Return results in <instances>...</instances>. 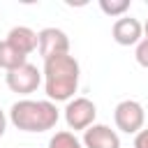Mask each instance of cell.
Here are the masks:
<instances>
[{
	"label": "cell",
	"instance_id": "cell-3",
	"mask_svg": "<svg viewBox=\"0 0 148 148\" xmlns=\"http://www.w3.org/2000/svg\"><path fill=\"white\" fill-rule=\"evenodd\" d=\"M113 120H116V127L120 132L139 134L143 130V123H146V111L136 99H123L113 109Z\"/></svg>",
	"mask_w": 148,
	"mask_h": 148
},
{
	"label": "cell",
	"instance_id": "cell-1",
	"mask_svg": "<svg viewBox=\"0 0 148 148\" xmlns=\"http://www.w3.org/2000/svg\"><path fill=\"white\" fill-rule=\"evenodd\" d=\"M44 90L51 102H69L79 88L81 67L74 56H56L44 60Z\"/></svg>",
	"mask_w": 148,
	"mask_h": 148
},
{
	"label": "cell",
	"instance_id": "cell-14",
	"mask_svg": "<svg viewBox=\"0 0 148 148\" xmlns=\"http://www.w3.org/2000/svg\"><path fill=\"white\" fill-rule=\"evenodd\" d=\"M134 148H148V130H141L134 134Z\"/></svg>",
	"mask_w": 148,
	"mask_h": 148
},
{
	"label": "cell",
	"instance_id": "cell-13",
	"mask_svg": "<svg viewBox=\"0 0 148 148\" xmlns=\"http://www.w3.org/2000/svg\"><path fill=\"white\" fill-rule=\"evenodd\" d=\"M134 58H136V62H139L141 67H146V69H148V39H141V42L136 44Z\"/></svg>",
	"mask_w": 148,
	"mask_h": 148
},
{
	"label": "cell",
	"instance_id": "cell-8",
	"mask_svg": "<svg viewBox=\"0 0 148 148\" xmlns=\"http://www.w3.org/2000/svg\"><path fill=\"white\" fill-rule=\"evenodd\" d=\"M83 148H120V136L109 125L95 123L83 132Z\"/></svg>",
	"mask_w": 148,
	"mask_h": 148
},
{
	"label": "cell",
	"instance_id": "cell-5",
	"mask_svg": "<svg viewBox=\"0 0 148 148\" xmlns=\"http://www.w3.org/2000/svg\"><path fill=\"white\" fill-rule=\"evenodd\" d=\"M42 76H44V74L37 69V65L25 62V65L7 72V74H5V81H7V88H9L12 92H16V95H30V92H35V90L39 88Z\"/></svg>",
	"mask_w": 148,
	"mask_h": 148
},
{
	"label": "cell",
	"instance_id": "cell-7",
	"mask_svg": "<svg viewBox=\"0 0 148 148\" xmlns=\"http://www.w3.org/2000/svg\"><path fill=\"white\" fill-rule=\"evenodd\" d=\"M111 37L120 46H136L143 39V23L132 16H120L111 28Z\"/></svg>",
	"mask_w": 148,
	"mask_h": 148
},
{
	"label": "cell",
	"instance_id": "cell-9",
	"mask_svg": "<svg viewBox=\"0 0 148 148\" xmlns=\"http://www.w3.org/2000/svg\"><path fill=\"white\" fill-rule=\"evenodd\" d=\"M7 42H9L16 51H21L23 56H30V53L39 46L37 32H35L32 28H28V25H14V28L7 32Z\"/></svg>",
	"mask_w": 148,
	"mask_h": 148
},
{
	"label": "cell",
	"instance_id": "cell-16",
	"mask_svg": "<svg viewBox=\"0 0 148 148\" xmlns=\"http://www.w3.org/2000/svg\"><path fill=\"white\" fill-rule=\"evenodd\" d=\"M143 39H148V18H146V23H143Z\"/></svg>",
	"mask_w": 148,
	"mask_h": 148
},
{
	"label": "cell",
	"instance_id": "cell-11",
	"mask_svg": "<svg viewBox=\"0 0 148 148\" xmlns=\"http://www.w3.org/2000/svg\"><path fill=\"white\" fill-rule=\"evenodd\" d=\"M49 148H83V143L74 136V132L62 130V132H56L49 139Z\"/></svg>",
	"mask_w": 148,
	"mask_h": 148
},
{
	"label": "cell",
	"instance_id": "cell-10",
	"mask_svg": "<svg viewBox=\"0 0 148 148\" xmlns=\"http://www.w3.org/2000/svg\"><path fill=\"white\" fill-rule=\"evenodd\" d=\"M25 62H28V56H23L21 51H16L7 39L0 42V67L5 72H12V69H16V67H21Z\"/></svg>",
	"mask_w": 148,
	"mask_h": 148
},
{
	"label": "cell",
	"instance_id": "cell-2",
	"mask_svg": "<svg viewBox=\"0 0 148 148\" xmlns=\"http://www.w3.org/2000/svg\"><path fill=\"white\" fill-rule=\"evenodd\" d=\"M58 118H60V111L51 99H18L9 109V120L21 132L53 130Z\"/></svg>",
	"mask_w": 148,
	"mask_h": 148
},
{
	"label": "cell",
	"instance_id": "cell-6",
	"mask_svg": "<svg viewBox=\"0 0 148 148\" xmlns=\"http://www.w3.org/2000/svg\"><path fill=\"white\" fill-rule=\"evenodd\" d=\"M39 37V56L44 60L49 58H56V56H67L69 53V37L65 30L60 28H44L37 32Z\"/></svg>",
	"mask_w": 148,
	"mask_h": 148
},
{
	"label": "cell",
	"instance_id": "cell-12",
	"mask_svg": "<svg viewBox=\"0 0 148 148\" xmlns=\"http://www.w3.org/2000/svg\"><path fill=\"white\" fill-rule=\"evenodd\" d=\"M132 7V0H99V9L111 16V18H120L125 16V12Z\"/></svg>",
	"mask_w": 148,
	"mask_h": 148
},
{
	"label": "cell",
	"instance_id": "cell-4",
	"mask_svg": "<svg viewBox=\"0 0 148 148\" xmlns=\"http://www.w3.org/2000/svg\"><path fill=\"white\" fill-rule=\"evenodd\" d=\"M95 118H97V106L88 97H74L65 106V123L74 132L76 130L86 132L90 125H95Z\"/></svg>",
	"mask_w": 148,
	"mask_h": 148
},
{
	"label": "cell",
	"instance_id": "cell-15",
	"mask_svg": "<svg viewBox=\"0 0 148 148\" xmlns=\"http://www.w3.org/2000/svg\"><path fill=\"white\" fill-rule=\"evenodd\" d=\"M5 130H7V116H5V111L0 109V139H2V134H5Z\"/></svg>",
	"mask_w": 148,
	"mask_h": 148
}]
</instances>
